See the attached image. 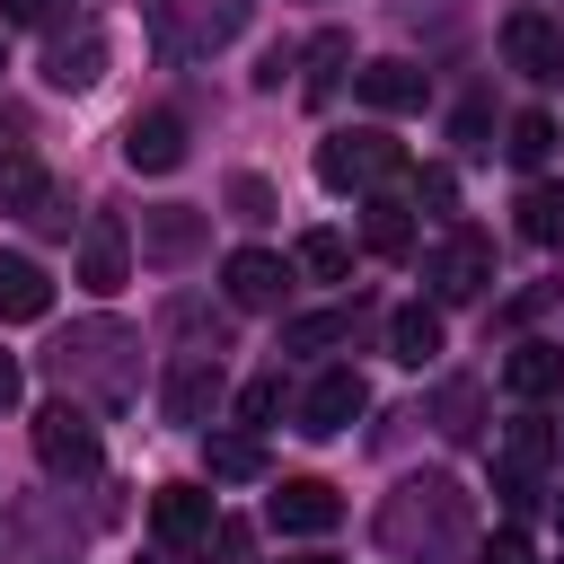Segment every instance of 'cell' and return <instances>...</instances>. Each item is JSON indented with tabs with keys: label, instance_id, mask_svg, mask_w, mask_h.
<instances>
[{
	"label": "cell",
	"instance_id": "6da1fadb",
	"mask_svg": "<svg viewBox=\"0 0 564 564\" xmlns=\"http://www.w3.org/2000/svg\"><path fill=\"white\" fill-rule=\"evenodd\" d=\"M379 538H388L397 555H414V538H423V555H441V546H458V538H467V511H458V485H441V476H414V485H397V502L379 511Z\"/></svg>",
	"mask_w": 564,
	"mask_h": 564
},
{
	"label": "cell",
	"instance_id": "7a4b0ae2",
	"mask_svg": "<svg viewBox=\"0 0 564 564\" xmlns=\"http://www.w3.org/2000/svg\"><path fill=\"white\" fill-rule=\"evenodd\" d=\"M405 176V150L388 132H326L317 141V185L326 194H388Z\"/></svg>",
	"mask_w": 564,
	"mask_h": 564
},
{
	"label": "cell",
	"instance_id": "3957f363",
	"mask_svg": "<svg viewBox=\"0 0 564 564\" xmlns=\"http://www.w3.org/2000/svg\"><path fill=\"white\" fill-rule=\"evenodd\" d=\"M423 282H432V308L485 300V291H494V238L467 229V220H449V229L432 238V256H423Z\"/></svg>",
	"mask_w": 564,
	"mask_h": 564
},
{
	"label": "cell",
	"instance_id": "277c9868",
	"mask_svg": "<svg viewBox=\"0 0 564 564\" xmlns=\"http://www.w3.org/2000/svg\"><path fill=\"white\" fill-rule=\"evenodd\" d=\"M35 458H44L53 476H97L106 441H97V423H88V405H79V397L35 405Z\"/></svg>",
	"mask_w": 564,
	"mask_h": 564
},
{
	"label": "cell",
	"instance_id": "5b68a950",
	"mask_svg": "<svg viewBox=\"0 0 564 564\" xmlns=\"http://www.w3.org/2000/svg\"><path fill=\"white\" fill-rule=\"evenodd\" d=\"M546 467H555V423H538V414L502 423V441H494V494L529 502V494H546Z\"/></svg>",
	"mask_w": 564,
	"mask_h": 564
},
{
	"label": "cell",
	"instance_id": "8992f818",
	"mask_svg": "<svg viewBox=\"0 0 564 564\" xmlns=\"http://www.w3.org/2000/svg\"><path fill=\"white\" fill-rule=\"evenodd\" d=\"M220 397H229L220 352H176V361H167V388H159L167 423H212V414H220Z\"/></svg>",
	"mask_w": 564,
	"mask_h": 564
},
{
	"label": "cell",
	"instance_id": "52a82bcc",
	"mask_svg": "<svg viewBox=\"0 0 564 564\" xmlns=\"http://www.w3.org/2000/svg\"><path fill=\"white\" fill-rule=\"evenodd\" d=\"M132 282V229L115 220V212H88L79 220V291H123Z\"/></svg>",
	"mask_w": 564,
	"mask_h": 564
},
{
	"label": "cell",
	"instance_id": "ba28073f",
	"mask_svg": "<svg viewBox=\"0 0 564 564\" xmlns=\"http://www.w3.org/2000/svg\"><path fill=\"white\" fill-rule=\"evenodd\" d=\"M361 405H370V379H361V370H317V379H308V397H300V432L335 441V432H352V423H361Z\"/></svg>",
	"mask_w": 564,
	"mask_h": 564
},
{
	"label": "cell",
	"instance_id": "9c48e42d",
	"mask_svg": "<svg viewBox=\"0 0 564 564\" xmlns=\"http://www.w3.org/2000/svg\"><path fill=\"white\" fill-rule=\"evenodd\" d=\"M150 529H159V546H203L212 529H220V494H203V485H159L150 494Z\"/></svg>",
	"mask_w": 564,
	"mask_h": 564
},
{
	"label": "cell",
	"instance_id": "30bf717a",
	"mask_svg": "<svg viewBox=\"0 0 564 564\" xmlns=\"http://www.w3.org/2000/svg\"><path fill=\"white\" fill-rule=\"evenodd\" d=\"M264 520H273L282 538H326V529L344 520V502H335V485H317V476H282V485L264 494Z\"/></svg>",
	"mask_w": 564,
	"mask_h": 564
},
{
	"label": "cell",
	"instance_id": "8fae6325",
	"mask_svg": "<svg viewBox=\"0 0 564 564\" xmlns=\"http://www.w3.org/2000/svg\"><path fill=\"white\" fill-rule=\"evenodd\" d=\"M502 62L520 79H564V26L546 9H511L502 18Z\"/></svg>",
	"mask_w": 564,
	"mask_h": 564
},
{
	"label": "cell",
	"instance_id": "7c38bea8",
	"mask_svg": "<svg viewBox=\"0 0 564 564\" xmlns=\"http://www.w3.org/2000/svg\"><path fill=\"white\" fill-rule=\"evenodd\" d=\"M0 212L44 220V229H62V220H70V212H62V185L44 176V159H35V150H0Z\"/></svg>",
	"mask_w": 564,
	"mask_h": 564
},
{
	"label": "cell",
	"instance_id": "4fadbf2b",
	"mask_svg": "<svg viewBox=\"0 0 564 564\" xmlns=\"http://www.w3.org/2000/svg\"><path fill=\"white\" fill-rule=\"evenodd\" d=\"M352 97H361L370 115H423L432 70H414L405 53H388V62H361V70H352Z\"/></svg>",
	"mask_w": 564,
	"mask_h": 564
},
{
	"label": "cell",
	"instance_id": "5bb4252c",
	"mask_svg": "<svg viewBox=\"0 0 564 564\" xmlns=\"http://www.w3.org/2000/svg\"><path fill=\"white\" fill-rule=\"evenodd\" d=\"M238 26H247L238 0H159V35H167L176 53H194V44H229Z\"/></svg>",
	"mask_w": 564,
	"mask_h": 564
},
{
	"label": "cell",
	"instance_id": "9a60e30c",
	"mask_svg": "<svg viewBox=\"0 0 564 564\" xmlns=\"http://www.w3.org/2000/svg\"><path fill=\"white\" fill-rule=\"evenodd\" d=\"M123 159H132L141 176H167V167H185V115H167V106L132 115V123H123Z\"/></svg>",
	"mask_w": 564,
	"mask_h": 564
},
{
	"label": "cell",
	"instance_id": "2e32d148",
	"mask_svg": "<svg viewBox=\"0 0 564 564\" xmlns=\"http://www.w3.org/2000/svg\"><path fill=\"white\" fill-rule=\"evenodd\" d=\"M97 70H106V35H97V26H62V35L44 44V79H53L62 97L97 88Z\"/></svg>",
	"mask_w": 564,
	"mask_h": 564
},
{
	"label": "cell",
	"instance_id": "e0dca14e",
	"mask_svg": "<svg viewBox=\"0 0 564 564\" xmlns=\"http://www.w3.org/2000/svg\"><path fill=\"white\" fill-rule=\"evenodd\" d=\"M282 282H291V264H282L273 247H238V256L220 264V291H229V308H273V300H282Z\"/></svg>",
	"mask_w": 564,
	"mask_h": 564
},
{
	"label": "cell",
	"instance_id": "ac0fdd59",
	"mask_svg": "<svg viewBox=\"0 0 564 564\" xmlns=\"http://www.w3.org/2000/svg\"><path fill=\"white\" fill-rule=\"evenodd\" d=\"M44 308H53L44 264H35V256H18V247H0V317H9V326H35Z\"/></svg>",
	"mask_w": 564,
	"mask_h": 564
},
{
	"label": "cell",
	"instance_id": "d6986e66",
	"mask_svg": "<svg viewBox=\"0 0 564 564\" xmlns=\"http://www.w3.org/2000/svg\"><path fill=\"white\" fill-rule=\"evenodd\" d=\"M203 238H212V220H203V212H185V203H167V212H150V220H141V256H150V264H185Z\"/></svg>",
	"mask_w": 564,
	"mask_h": 564
},
{
	"label": "cell",
	"instance_id": "ffe728a7",
	"mask_svg": "<svg viewBox=\"0 0 564 564\" xmlns=\"http://www.w3.org/2000/svg\"><path fill=\"white\" fill-rule=\"evenodd\" d=\"M502 388H511L520 405H546V397L564 388V344H511V361H502Z\"/></svg>",
	"mask_w": 564,
	"mask_h": 564
},
{
	"label": "cell",
	"instance_id": "44dd1931",
	"mask_svg": "<svg viewBox=\"0 0 564 564\" xmlns=\"http://www.w3.org/2000/svg\"><path fill=\"white\" fill-rule=\"evenodd\" d=\"M123 344H132V335H123V326H106V317H97V326H79V335H70V344H62V352H53V361H62V379H70V370H97V361H106V352H123ZM106 397H132V379H123V370H115V379H106Z\"/></svg>",
	"mask_w": 564,
	"mask_h": 564
},
{
	"label": "cell",
	"instance_id": "7402d4cb",
	"mask_svg": "<svg viewBox=\"0 0 564 564\" xmlns=\"http://www.w3.org/2000/svg\"><path fill=\"white\" fill-rule=\"evenodd\" d=\"M203 467H212V485H256L264 476V432H212Z\"/></svg>",
	"mask_w": 564,
	"mask_h": 564
},
{
	"label": "cell",
	"instance_id": "603a6c76",
	"mask_svg": "<svg viewBox=\"0 0 564 564\" xmlns=\"http://www.w3.org/2000/svg\"><path fill=\"white\" fill-rule=\"evenodd\" d=\"M388 352H397L405 370H423V361L441 352V308H432V300H414V308H397V317H388Z\"/></svg>",
	"mask_w": 564,
	"mask_h": 564
},
{
	"label": "cell",
	"instance_id": "cb8c5ba5",
	"mask_svg": "<svg viewBox=\"0 0 564 564\" xmlns=\"http://www.w3.org/2000/svg\"><path fill=\"white\" fill-rule=\"evenodd\" d=\"M361 247H370V256H405V247H414V212H405L397 194H370V212H361Z\"/></svg>",
	"mask_w": 564,
	"mask_h": 564
},
{
	"label": "cell",
	"instance_id": "d4e9b609",
	"mask_svg": "<svg viewBox=\"0 0 564 564\" xmlns=\"http://www.w3.org/2000/svg\"><path fill=\"white\" fill-rule=\"evenodd\" d=\"M520 238L529 247H564V185H520Z\"/></svg>",
	"mask_w": 564,
	"mask_h": 564
},
{
	"label": "cell",
	"instance_id": "484cf974",
	"mask_svg": "<svg viewBox=\"0 0 564 564\" xmlns=\"http://www.w3.org/2000/svg\"><path fill=\"white\" fill-rule=\"evenodd\" d=\"M291 264H300L308 282H344V273H352V238H344V229H308V238L291 247Z\"/></svg>",
	"mask_w": 564,
	"mask_h": 564
},
{
	"label": "cell",
	"instance_id": "4316f807",
	"mask_svg": "<svg viewBox=\"0 0 564 564\" xmlns=\"http://www.w3.org/2000/svg\"><path fill=\"white\" fill-rule=\"evenodd\" d=\"M335 344H352V308H308L282 326V352H335Z\"/></svg>",
	"mask_w": 564,
	"mask_h": 564
},
{
	"label": "cell",
	"instance_id": "83f0119b",
	"mask_svg": "<svg viewBox=\"0 0 564 564\" xmlns=\"http://www.w3.org/2000/svg\"><path fill=\"white\" fill-rule=\"evenodd\" d=\"M502 150H511L520 167H538V159L555 150V115H538V106H529V115H511V141H502Z\"/></svg>",
	"mask_w": 564,
	"mask_h": 564
},
{
	"label": "cell",
	"instance_id": "f1b7e54d",
	"mask_svg": "<svg viewBox=\"0 0 564 564\" xmlns=\"http://www.w3.org/2000/svg\"><path fill=\"white\" fill-rule=\"evenodd\" d=\"M476 405H485V397H476L467 379H449V388L432 397V414H441V432H449V441H476Z\"/></svg>",
	"mask_w": 564,
	"mask_h": 564
},
{
	"label": "cell",
	"instance_id": "f546056e",
	"mask_svg": "<svg viewBox=\"0 0 564 564\" xmlns=\"http://www.w3.org/2000/svg\"><path fill=\"white\" fill-rule=\"evenodd\" d=\"M273 414H282V379H247V388H238V423H247V432H264Z\"/></svg>",
	"mask_w": 564,
	"mask_h": 564
},
{
	"label": "cell",
	"instance_id": "4dcf8cb0",
	"mask_svg": "<svg viewBox=\"0 0 564 564\" xmlns=\"http://www.w3.org/2000/svg\"><path fill=\"white\" fill-rule=\"evenodd\" d=\"M476 564H538V546H529L520 529H494V538L476 546Z\"/></svg>",
	"mask_w": 564,
	"mask_h": 564
},
{
	"label": "cell",
	"instance_id": "1f68e13d",
	"mask_svg": "<svg viewBox=\"0 0 564 564\" xmlns=\"http://www.w3.org/2000/svg\"><path fill=\"white\" fill-rule=\"evenodd\" d=\"M229 203H238V220H264L273 212V185L264 176H229Z\"/></svg>",
	"mask_w": 564,
	"mask_h": 564
},
{
	"label": "cell",
	"instance_id": "d6a6232c",
	"mask_svg": "<svg viewBox=\"0 0 564 564\" xmlns=\"http://www.w3.org/2000/svg\"><path fill=\"white\" fill-rule=\"evenodd\" d=\"M62 9H70V0H0L9 26H62Z\"/></svg>",
	"mask_w": 564,
	"mask_h": 564
},
{
	"label": "cell",
	"instance_id": "836d02e7",
	"mask_svg": "<svg viewBox=\"0 0 564 564\" xmlns=\"http://www.w3.org/2000/svg\"><path fill=\"white\" fill-rule=\"evenodd\" d=\"M344 53H352L344 35H317V44H308V62H317V70H308V88H335V62H344Z\"/></svg>",
	"mask_w": 564,
	"mask_h": 564
},
{
	"label": "cell",
	"instance_id": "e575fe53",
	"mask_svg": "<svg viewBox=\"0 0 564 564\" xmlns=\"http://www.w3.org/2000/svg\"><path fill=\"white\" fill-rule=\"evenodd\" d=\"M26 397V370H18V352H0V414Z\"/></svg>",
	"mask_w": 564,
	"mask_h": 564
},
{
	"label": "cell",
	"instance_id": "d590c367",
	"mask_svg": "<svg viewBox=\"0 0 564 564\" xmlns=\"http://www.w3.org/2000/svg\"><path fill=\"white\" fill-rule=\"evenodd\" d=\"M555 529H564V485H555Z\"/></svg>",
	"mask_w": 564,
	"mask_h": 564
},
{
	"label": "cell",
	"instance_id": "8d00e7d4",
	"mask_svg": "<svg viewBox=\"0 0 564 564\" xmlns=\"http://www.w3.org/2000/svg\"><path fill=\"white\" fill-rule=\"evenodd\" d=\"M0 70H9V44H0Z\"/></svg>",
	"mask_w": 564,
	"mask_h": 564
}]
</instances>
